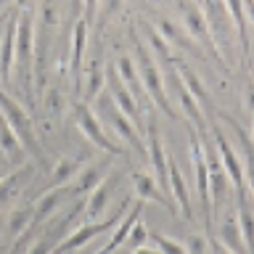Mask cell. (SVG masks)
I'll return each mask as SVG.
<instances>
[{
	"label": "cell",
	"instance_id": "6da1fadb",
	"mask_svg": "<svg viewBox=\"0 0 254 254\" xmlns=\"http://www.w3.org/2000/svg\"><path fill=\"white\" fill-rule=\"evenodd\" d=\"M135 40V66L140 71V79H143V90L148 95V103L156 106L159 111H164L167 117H178V111L172 109V101L167 95V87H164V74L159 71V64L154 59V53L148 51L146 45L138 40V35H132Z\"/></svg>",
	"mask_w": 254,
	"mask_h": 254
},
{
	"label": "cell",
	"instance_id": "7a4b0ae2",
	"mask_svg": "<svg viewBox=\"0 0 254 254\" xmlns=\"http://www.w3.org/2000/svg\"><path fill=\"white\" fill-rule=\"evenodd\" d=\"M35 19H32L29 11L19 13V21H16V64H19V82L21 90L27 93L29 103H35Z\"/></svg>",
	"mask_w": 254,
	"mask_h": 254
},
{
	"label": "cell",
	"instance_id": "3957f363",
	"mask_svg": "<svg viewBox=\"0 0 254 254\" xmlns=\"http://www.w3.org/2000/svg\"><path fill=\"white\" fill-rule=\"evenodd\" d=\"M188 146H190V164H193V175H196V196H198V204H201L206 238H214V230H212V196H209V167H206V156H204V143H201V138H198V132L193 130V125H188Z\"/></svg>",
	"mask_w": 254,
	"mask_h": 254
},
{
	"label": "cell",
	"instance_id": "277c9868",
	"mask_svg": "<svg viewBox=\"0 0 254 254\" xmlns=\"http://www.w3.org/2000/svg\"><path fill=\"white\" fill-rule=\"evenodd\" d=\"M0 114H3L8 119V125L13 127V132H16V138L21 140L24 151H29L35 159L43 156V146H40V138L35 132V125H32V117L27 114V109L5 90H0Z\"/></svg>",
	"mask_w": 254,
	"mask_h": 254
},
{
	"label": "cell",
	"instance_id": "5b68a950",
	"mask_svg": "<svg viewBox=\"0 0 254 254\" xmlns=\"http://www.w3.org/2000/svg\"><path fill=\"white\" fill-rule=\"evenodd\" d=\"M130 206V198H125V201H119V206L114 212L109 214L106 220H95V222H85V225H79L74 228L71 233H66V238L56 246L53 254H71V252H77L79 246H85L87 241H93L95 236H101V233H106V230L111 228H117L119 225V220L125 217V209Z\"/></svg>",
	"mask_w": 254,
	"mask_h": 254
},
{
	"label": "cell",
	"instance_id": "8992f818",
	"mask_svg": "<svg viewBox=\"0 0 254 254\" xmlns=\"http://www.w3.org/2000/svg\"><path fill=\"white\" fill-rule=\"evenodd\" d=\"M180 11H183V29L188 32V37L193 40L196 45L212 51L214 59L225 66V59H222L220 48H217V43H214V37H212V32H209V24H206L204 11L198 5H193V0H180Z\"/></svg>",
	"mask_w": 254,
	"mask_h": 254
},
{
	"label": "cell",
	"instance_id": "52a82bcc",
	"mask_svg": "<svg viewBox=\"0 0 254 254\" xmlns=\"http://www.w3.org/2000/svg\"><path fill=\"white\" fill-rule=\"evenodd\" d=\"M71 109H74L77 127L82 130V135H85V138L93 143L95 148L106 151V154H122V146H117V143H111V138L106 135V130H103V125L98 122V117L93 114V109L87 106V103L77 101Z\"/></svg>",
	"mask_w": 254,
	"mask_h": 254
},
{
	"label": "cell",
	"instance_id": "ba28073f",
	"mask_svg": "<svg viewBox=\"0 0 254 254\" xmlns=\"http://www.w3.org/2000/svg\"><path fill=\"white\" fill-rule=\"evenodd\" d=\"M103 114H106V119H109V125L117 130V135L122 138L125 143H130L132 146V151L138 154L143 162H148V151H146V140H143V135H140V130L135 127L130 119H127L122 111H119L117 106H114V101L111 98H106L103 101Z\"/></svg>",
	"mask_w": 254,
	"mask_h": 254
},
{
	"label": "cell",
	"instance_id": "9c48e42d",
	"mask_svg": "<svg viewBox=\"0 0 254 254\" xmlns=\"http://www.w3.org/2000/svg\"><path fill=\"white\" fill-rule=\"evenodd\" d=\"M106 85H109V98L114 101V106L143 132L146 130V127H143V109H140V103L135 101V95L122 85V79L117 77V71H109L106 74Z\"/></svg>",
	"mask_w": 254,
	"mask_h": 254
},
{
	"label": "cell",
	"instance_id": "30bf717a",
	"mask_svg": "<svg viewBox=\"0 0 254 254\" xmlns=\"http://www.w3.org/2000/svg\"><path fill=\"white\" fill-rule=\"evenodd\" d=\"M209 130H212V135H214V146H217V154H220V162H222V170H225L228 180L233 183L236 190L246 188V186H244V162L238 159L236 148L230 146V140L222 135V130H220L217 125H212Z\"/></svg>",
	"mask_w": 254,
	"mask_h": 254
},
{
	"label": "cell",
	"instance_id": "8fae6325",
	"mask_svg": "<svg viewBox=\"0 0 254 254\" xmlns=\"http://www.w3.org/2000/svg\"><path fill=\"white\" fill-rule=\"evenodd\" d=\"M170 198L172 204L180 209L183 220L186 222H193V204H190V190H188V183L183 178L180 167L175 159H170Z\"/></svg>",
	"mask_w": 254,
	"mask_h": 254
},
{
	"label": "cell",
	"instance_id": "7c38bea8",
	"mask_svg": "<svg viewBox=\"0 0 254 254\" xmlns=\"http://www.w3.org/2000/svg\"><path fill=\"white\" fill-rule=\"evenodd\" d=\"M204 16H206V24H209V32H212V37H214V43H220L225 45L228 40H230V13H228V8L222 0H204Z\"/></svg>",
	"mask_w": 254,
	"mask_h": 254
},
{
	"label": "cell",
	"instance_id": "4fadbf2b",
	"mask_svg": "<svg viewBox=\"0 0 254 254\" xmlns=\"http://www.w3.org/2000/svg\"><path fill=\"white\" fill-rule=\"evenodd\" d=\"M220 119L233 127L236 138H238V143H241V151H244V186H246V190H249V193L254 196V140H252V135L246 132L233 117L220 114Z\"/></svg>",
	"mask_w": 254,
	"mask_h": 254
},
{
	"label": "cell",
	"instance_id": "5bb4252c",
	"mask_svg": "<svg viewBox=\"0 0 254 254\" xmlns=\"http://www.w3.org/2000/svg\"><path fill=\"white\" fill-rule=\"evenodd\" d=\"M16 21H19V11H13L5 21V32H3V45H0V74L3 82H11V71H13V61H16Z\"/></svg>",
	"mask_w": 254,
	"mask_h": 254
},
{
	"label": "cell",
	"instance_id": "9a60e30c",
	"mask_svg": "<svg viewBox=\"0 0 254 254\" xmlns=\"http://www.w3.org/2000/svg\"><path fill=\"white\" fill-rule=\"evenodd\" d=\"M114 71H117V77L122 79V85L135 95V101H138L140 106H143V103H148V95H146V90H143L140 71H138V66H135V61L130 59V56H119L117 64H114Z\"/></svg>",
	"mask_w": 254,
	"mask_h": 254
},
{
	"label": "cell",
	"instance_id": "2e32d148",
	"mask_svg": "<svg viewBox=\"0 0 254 254\" xmlns=\"http://www.w3.org/2000/svg\"><path fill=\"white\" fill-rule=\"evenodd\" d=\"M236 201H238V228H241L246 254H254V204L249 198V190L246 188L236 190Z\"/></svg>",
	"mask_w": 254,
	"mask_h": 254
},
{
	"label": "cell",
	"instance_id": "e0dca14e",
	"mask_svg": "<svg viewBox=\"0 0 254 254\" xmlns=\"http://www.w3.org/2000/svg\"><path fill=\"white\" fill-rule=\"evenodd\" d=\"M87 24L85 19H77L74 32H71V74H74L77 87L82 90V56L87 48Z\"/></svg>",
	"mask_w": 254,
	"mask_h": 254
},
{
	"label": "cell",
	"instance_id": "ac0fdd59",
	"mask_svg": "<svg viewBox=\"0 0 254 254\" xmlns=\"http://www.w3.org/2000/svg\"><path fill=\"white\" fill-rule=\"evenodd\" d=\"M106 178V164H85L69 183V196H85Z\"/></svg>",
	"mask_w": 254,
	"mask_h": 254
},
{
	"label": "cell",
	"instance_id": "d6986e66",
	"mask_svg": "<svg viewBox=\"0 0 254 254\" xmlns=\"http://www.w3.org/2000/svg\"><path fill=\"white\" fill-rule=\"evenodd\" d=\"M143 217V201H135L132 204V212L130 214H125L122 220H119V225L114 228V233H111V238H109V244L103 246V249L98 252V254H114L119 246H122L125 241H127V236H130V230H132V225L138 222Z\"/></svg>",
	"mask_w": 254,
	"mask_h": 254
},
{
	"label": "cell",
	"instance_id": "ffe728a7",
	"mask_svg": "<svg viewBox=\"0 0 254 254\" xmlns=\"http://www.w3.org/2000/svg\"><path fill=\"white\" fill-rule=\"evenodd\" d=\"M230 13V21L238 32V45H241V64L249 69V29H246V16H244V0H222Z\"/></svg>",
	"mask_w": 254,
	"mask_h": 254
},
{
	"label": "cell",
	"instance_id": "44dd1931",
	"mask_svg": "<svg viewBox=\"0 0 254 254\" xmlns=\"http://www.w3.org/2000/svg\"><path fill=\"white\" fill-rule=\"evenodd\" d=\"M132 186H135V193L140 196V201H156V204H162L167 212H175V204L167 198L162 190H159V186H156V180L151 178L148 172H135L132 175Z\"/></svg>",
	"mask_w": 254,
	"mask_h": 254
},
{
	"label": "cell",
	"instance_id": "7402d4cb",
	"mask_svg": "<svg viewBox=\"0 0 254 254\" xmlns=\"http://www.w3.org/2000/svg\"><path fill=\"white\" fill-rule=\"evenodd\" d=\"M79 209H82V204H77L74 209H71V214H66V217L61 220L59 230H53V233H48V236L43 233V236H40L37 241L32 244V246H29V249L24 252V254H53V249H56V246H59V244L64 241L61 236H66V228L71 225V220H74V214H77Z\"/></svg>",
	"mask_w": 254,
	"mask_h": 254
},
{
	"label": "cell",
	"instance_id": "603a6c76",
	"mask_svg": "<svg viewBox=\"0 0 254 254\" xmlns=\"http://www.w3.org/2000/svg\"><path fill=\"white\" fill-rule=\"evenodd\" d=\"M217 241L225 246L228 252H233V254H246V246H244L241 228H238L236 214H225V217H222L220 230H217Z\"/></svg>",
	"mask_w": 254,
	"mask_h": 254
},
{
	"label": "cell",
	"instance_id": "cb8c5ba5",
	"mask_svg": "<svg viewBox=\"0 0 254 254\" xmlns=\"http://www.w3.org/2000/svg\"><path fill=\"white\" fill-rule=\"evenodd\" d=\"M82 170V159H74V156H64L59 159V164L53 167V175L48 180L45 190H53V188H69V183L74 180V175Z\"/></svg>",
	"mask_w": 254,
	"mask_h": 254
},
{
	"label": "cell",
	"instance_id": "d4e9b609",
	"mask_svg": "<svg viewBox=\"0 0 254 254\" xmlns=\"http://www.w3.org/2000/svg\"><path fill=\"white\" fill-rule=\"evenodd\" d=\"M111 188H114V180H106V178H103L98 186H95L90 193H87L85 209H87V220H90V222H95L103 212H106V204H109V198H111Z\"/></svg>",
	"mask_w": 254,
	"mask_h": 254
},
{
	"label": "cell",
	"instance_id": "484cf974",
	"mask_svg": "<svg viewBox=\"0 0 254 254\" xmlns=\"http://www.w3.org/2000/svg\"><path fill=\"white\" fill-rule=\"evenodd\" d=\"M0 148L5 151V159L11 164H19L21 159H24V146H21V140L16 138V132H13V127L8 125V119L0 114Z\"/></svg>",
	"mask_w": 254,
	"mask_h": 254
},
{
	"label": "cell",
	"instance_id": "4316f807",
	"mask_svg": "<svg viewBox=\"0 0 254 254\" xmlns=\"http://www.w3.org/2000/svg\"><path fill=\"white\" fill-rule=\"evenodd\" d=\"M103 85H106V71H103V66L98 61H93L90 66H87V79L82 82V103H87L90 106V101L98 98V93L103 90Z\"/></svg>",
	"mask_w": 254,
	"mask_h": 254
},
{
	"label": "cell",
	"instance_id": "83f0119b",
	"mask_svg": "<svg viewBox=\"0 0 254 254\" xmlns=\"http://www.w3.org/2000/svg\"><path fill=\"white\" fill-rule=\"evenodd\" d=\"M159 35H162L167 43H172V45H180L183 51H193L196 53V43L188 37V32L186 29H180L178 24H172V21H159Z\"/></svg>",
	"mask_w": 254,
	"mask_h": 254
},
{
	"label": "cell",
	"instance_id": "f1b7e54d",
	"mask_svg": "<svg viewBox=\"0 0 254 254\" xmlns=\"http://www.w3.org/2000/svg\"><path fill=\"white\" fill-rule=\"evenodd\" d=\"M29 225H32V206L13 209L11 217H8V238H11V241H19V238L27 233Z\"/></svg>",
	"mask_w": 254,
	"mask_h": 254
},
{
	"label": "cell",
	"instance_id": "f546056e",
	"mask_svg": "<svg viewBox=\"0 0 254 254\" xmlns=\"http://www.w3.org/2000/svg\"><path fill=\"white\" fill-rule=\"evenodd\" d=\"M148 241L154 244V249L159 254H188L186 244L172 241V238H167L164 233H159V230H148Z\"/></svg>",
	"mask_w": 254,
	"mask_h": 254
},
{
	"label": "cell",
	"instance_id": "4dcf8cb0",
	"mask_svg": "<svg viewBox=\"0 0 254 254\" xmlns=\"http://www.w3.org/2000/svg\"><path fill=\"white\" fill-rule=\"evenodd\" d=\"M146 241H148V228L143 225V217L132 225V230H130V236H127V249L130 252H135V249H140V246H146Z\"/></svg>",
	"mask_w": 254,
	"mask_h": 254
},
{
	"label": "cell",
	"instance_id": "1f68e13d",
	"mask_svg": "<svg viewBox=\"0 0 254 254\" xmlns=\"http://www.w3.org/2000/svg\"><path fill=\"white\" fill-rule=\"evenodd\" d=\"M19 180H21V170H13V172H8L3 180H0V204L8 201L13 193H16V188H19Z\"/></svg>",
	"mask_w": 254,
	"mask_h": 254
},
{
	"label": "cell",
	"instance_id": "d6a6232c",
	"mask_svg": "<svg viewBox=\"0 0 254 254\" xmlns=\"http://www.w3.org/2000/svg\"><path fill=\"white\" fill-rule=\"evenodd\" d=\"M148 40H151V45H154V51H151V53H156L159 59L167 61V64H175V56L170 53V48H167L170 43H167V40L159 35V32H148Z\"/></svg>",
	"mask_w": 254,
	"mask_h": 254
},
{
	"label": "cell",
	"instance_id": "836d02e7",
	"mask_svg": "<svg viewBox=\"0 0 254 254\" xmlns=\"http://www.w3.org/2000/svg\"><path fill=\"white\" fill-rule=\"evenodd\" d=\"M244 106L254 114V79L249 77V82H246V90H244Z\"/></svg>",
	"mask_w": 254,
	"mask_h": 254
},
{
	"label": "cell",
	"instance_id": "e575fe53",
	"mask_svg": "<svg viewBox=\"0 0 254 254\" xmlns=\"http://www.w3.org/2000/svg\"><path fill=\"white\" fill-rule=\"evenodd\" d=\"M82 8H85V16H82V19L90 24L93 16H95V8H98V0H82Z\"/></svg>",
	"mask_w": 254,
	"mask_h": 254
},
{
	"label": "cell",
	"instance_id": "d590c367",
	"mask_svg": "<svg viewBox=\"0 0 254 254\" xmlns=\"http://www.w3.org/2000/svg\"><path fill=\"white\" fill-rule=\"evenodd\" d=\"M206 246L212 249V254H233V252H228L225 246H222V244L217 241V238H209V241H206Z\"/></svg>",
	"mask_w": 254,
	"mask_h": 254
},
{
	"label": "cell",
	"instance_id": "8d00e7d4",
	"mask_svg": "<svg viewBox=\"0 0 254 254\" xmlns=\"http://www.w3.org/2000/svg\"><path fill=\"white\" fill-rule=\"evenodd\" d=\"M244 16H246V21H254V0H244Z\"/></svg>",
	"mask_w": 254,
	"mask_h": 254
},
{
	"label": "cell",
	"instance_id": "74e56055",
	"mask_svg": "<svg viewBox=\"0 0 254 254\" xmlns=\"http://www.w3.org/2000/svg\"><path fill=\"white\" fill-rule=\"evenodd\" d=\"M132 254H159L156 249H151V246H140V249H135Z\"/></svg>",
	"mask_w": 254,
	"mask_h": 254
},
{
	"label": "cell",
	"instance_id": "f35d334b",
	"mask_svg": "<svg viewBox=\"0 0 254 254\" xmlns=\"http://www.w3.org/2000/svg\"><path fill=\"white\" fill-rule=\"evenodd\" d=\"M79 11H82V0H71V13H79Z\"/></svg>",
	"mask_w": 254,
	"mask_h": 254
},
{
	"label": "cell",
	"instance_id": "ab89813d",
	"mask_svg": "<svg viewBox=\"0 0 254 254\" xmlns=\"http://www.w3.org/2000/svg\"><path fill=\"white\" fill-rule=\"evenodd\" d=\"M252 140H254V114H252Z\"/></svg>",
	"mask_w": 254,
	"mask_h": 254
},
{
	"label": "cell",
	"instance_id": "60d3db41",
	"mask_svg": "<svg viewBox=\"0 0 254 254\" xmlns=\"http://www.w3.org/2000/svg\"><path fill=\"white\" fill-rule=\"evenodd\" d=\"M16 3H19V5H24V3H27V0H16Z\"/></svg>",
	"mask_w": 254,
	"mask_h": 254
},
{
	"label": "cell",
	"instance_id": "b9f144b4",
	"mask_svg": "<svg viewBox=\"0 0 254 254\" xmlns=\"http://www.w3.org/2000/svg\"><path fill=\"white\" fill-rule=\"evenodd\" d=\"M3 5H5V0H0V8H3Z\"/></svg>",
	"mask_w": 254,
	"mask_h": 254
},
{
	"label": "cell",
	"instance_id": "7bdbcfd3",
	"mask_svg": "<svg viewBox=\"0 0 254 254\" xmlns=\"http://www.w3.org/2000/svg\"><path fill=\"white\" fill-rule=\"evenodd\" d=\"M3 178H5V175H3V172H0V180H3Z\"/></svg>",
	"mask_w": 254,
	"mask_h": 254
}]
</instances>
